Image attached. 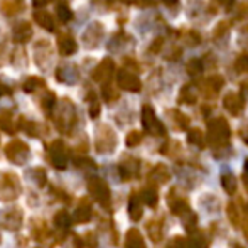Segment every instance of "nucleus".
I'll return each mask as SVG.
<instances>
[{
  "mask_svg": "<svg viewBox=\"0 0 248 248\" xmlns=\"http://www.w3.org/2000/svg\"><path fill=\"white\" fill-rule=\"evenodd\" d=\"M56 113H54V124L56 128L62 134H68L71 132V128L76 124V108L73 105L71 100L62 98L58 103V107H54Z\"/></svg>",
  "mask_w": 248,
  "mask_h": 248,
  "instance_id": "1",
  "label": "nucleus"
},
{
  "mask_svg": "<svg viewBox=\"0 0 248 248\" xmlns=\"http://www.w3.org/2000/svg\"><path fill=\"white\" fill-rule=\"evenodd\" d=\"M230 137H232V130H230V125L225 118L216 117V118H213V120H209L208 142L211 147H215V149L225 147L230 142Z\"/></svg>",
  "mask_w": 248,
  "mask_h": 248,
  "instance_id": "2",
  "label": "nucleus"
},
{
  "mask_svg": "<svg viewBox=\"0 0 248 248\" xmlns=\"http://www.w3.org/2000/svg\"><path fill=\"white\" fill-rule=\"evenodd\" d=\"M118 139L115 130L107 124H101L95 130V149L98 154H110L117 149Z\"/></svg>",
  "mask_w": 248,
  "mask_h": 248,
  "instance_id": "3",
  "label": "nucleus"
},
{
  "mask_svg": "<svg viewBox=\"0 0 248 248\" xmlns=\"http://www.w3.org/2000/svg\"><path fill=\"white\" fill-rule=\"evenodd\" d=\"M88 191H90V194L96 199V202H98L100 206H103V208H107V209L110 208L111 193H110L108 184L105 183L103 179H100V177H90L88 179Z\"/></svg>",
  "mask_w": 248,
  "mask_h": 248,
  "instance_id": "4",
  "label": "nucleus"
},
{
  "mask_svg": "<svg viewBox=\"0 0 248 248\" xmlns=\"http://www.w3.org/2000/svg\"><path fill=\"white\" fill-rule=\"evenodd\" d=\"M22 187H20L19 177L16 174H0V199L3 201H10L16 199L20 194Z\"/></svg>",
  "mask_w": 248,
  "mask_h": 248,
  "instance_id": "5",
  "label": "nucleus"
},
{
  "mask_svg": "<svg viewBox=\"0 0 248 248\" xmlns=\"http://www.w3.org/2000/svg\"><path fill=\"white\" fill-rule=\"evenodd\" d=\"M142 125H144V130L147 134L154 135H166V127L160 124V120L155 117V111L150 105H144L142 107Z\"/></svg>",
  "mask_w": 248,
  "mask_h": 248,
  "instance_id": "6",
  "label": "nucleus"
},
{
  "mask_svg": "<svg viewBox=\"0 0 248 248\" xmlns=\"http://www.w3.org/2000/svg\"><path fill=\"white\" fill-rule=\"evenodd\" d=\"M5 155L10 162L17 164V166H24L29 159V147L22 140H12L5 145Z\"/></svg>",
  "mask_w": 248,
  "mask_h": 248,
  "instance_id": "7",
  "label": "nucleus"
},
{
  "mask_svg": "<svg viewBox=\"0 0 248 248\" xmlns=\"http://www.w3.org/2000/svg\"><path fill=\"white\" fill-rule=\"evenodd\" d=\"M47 155H49L51 164L59 170H64L68 167V150L62 140L51 142L49 149H47Z\"/></svg>",
  "mask_w": 248,
  "mask_h": 248,
  "instance_id": "8",
  "label": "nucleus"
},
{
  "mask_svg": "<svg viewBox=\"0 0 248 248\" xmlns=\"http://www.w3.org/2000/svg\"><path fill=\"white\" fill-rule=\"evenodd\" d=\"M103 24L101 22H92L88 27L85 29V32H83V44H85V47H88V49H95V47H98V44L101 43V39H103Z\"/></svg>",
  "mask_w": 248,
  "mask_h": 248,
  "instance_id": "9",
  "label": "nucleus"
},
{
  "mask_svg": "<svg viewBox=\"0 0 248 248\" xmlns=\"http://www.w3.org/2000/svg\"><path fill=\"white\" fill-rule=\"evenodd\" d=\"M117 83L122 90L132 92V93L140 92V88H142V83H140V79H139V76L135 75V73L128 71V69H120V71H118Z\"/></svg>",
  "mask_w": 248,
  "mask_h": 248,
  "instance_id": "10",
  "label": "nucleus"
},
{
  "mask_svg": "<svg viewBox=\"0 0 248 248\" xmlns=\"http://www.w3.org/2000/svg\"><path fill=\"white\" fill-rule=\"evenodd\" d=\"M0 223L5 230L10 232H16L22 226V211L19 208H9L3 209L2 215H0Z\"/></svg>",
  "mask_w": 248,
  "mask_h": 248,
  "instance_id": "11",
  "label": "nucleus"
},
{
  "mask_svg": "<svg viewBox=\"0 0 248 248\" xmlns=\"http://www.w3.org/2000/svg\"><path fill=\"white\" fill-rule=\"evenodd\" d=\"M113 73H115V62L111 61L110 58H105L103 61L93 69L92 78H93V81H96V83H105V81H110Z\"/></svg>",
  "mask_w": 248,
  "mask_h": 248,
  "instance_id": "12",
  "label": "nucleus"
},
{
  "mask_svg": "<svg viewBox=\"0 0 248 248\" xmlns=\"http://www.w3.org/2000/svg\"><path fill=\"white\" fill-rule=\"evenodd\" d=\"M167 204H169L172 215H176V216H184L187 211H191L186 199L183 196H177L176 187H172V189L169 191V194H167Z\"/></svg>",
  "mask_w": 248,
  "mask_h": 248,
  "instance_id": "13",
  "label": "nucleus"
},
{
  "mask_svg": "<svg viewBox=\"0 0 248 248\" xmlns=\"http://www.w3.org/2000/svg\"><path fill=\"white\" fill-rule=\"evenodd\" d=\"M139 167H140V162L137 159H134V157L127 155L118 164V172H120V177L124 181H130L139 176Z\"/></svg>",
  "mask_w": 248,
  "mask_h": 248,
  "instance_id": "14",
  "label": "nucleus"
},
{
  "mask_svg": "<svg viewBox=\"0 0 248 248\" xmlns=\"http://www.w3.org/2000/svg\"><path fill=\"white\" fill-rule=\"evenodd\" d=\"M223 107H225V110H228L232 115L238 117V115L243 111V108H245V101H243V98L238 95V93L230 92V93H226L225 98H223Z\"/></svg>",
  "mask_w": 248,
  "mask_h": 248,
  "instance_id": "15",
  "label": "nucleus"
},
{
  "mask_svg": "<svg viewBox=\"0 0 248 248\" xmlns=\"http://www.w3.org/2000/svg\"><path fill=\"white\" fill-rule=\"evenodd\" d=\"M37 44H39V47L43 49V52L34 46V59H36V62H37L39 68H47L52 61V49H51V46H49L47 41H39Z\"/></svg>",
  "mask_w": 248,
  "mask_h": 248,
  "instance_id": "16",
  "label": "nucleus"
},
{
  "mask_svg": "<svg viewBox=\"0 0 248 248\" xmlns=\"http://www.w3.org/2000/svg\"><path fill=\"white\" fill-rule=\"evenodd\" d=\"M56 78L59 79L61 83H64V85H75L76 81H78V71H76V66H59L58 69H56Z\"/></svg>",
  "mask_w": 248,
  "mask_h": 248,
  "instance_id": "17",
  "label": "nucleus"
},
{
  "mask_svg": "<svg viewBox=\"0 0 248 248\" xmlns=\"http://www.w3.org/2000/svg\"><path fill=\"white\" fill-rule=\"evenodd\" d=\"M58 49L62 56H71L78 51V44H76L75 37L71 34H59L58 36Z\"/></svg>",
  "mask_w": 248,
  "mask_h": 248,
  "instance_id": "18",
  "label": "nucleus"
},
{
  "mask_svg": "<svg viewBox=\"0 0 248 248\" xmlns=\"http://www.w3.org/2000/svg\"><path fill=\"white\" fill-rule=\"evenodd\" d=\"M169 179H170V170L164 164H157L149 174L150 184H166L169 183Z\"/></svg>",
  "mask_w": 248,
  "mask_h": 248,
  "instance_id": "19",
  "label": "nucleus"
},
{
  "mask_svg": "<svg viewBox=\"0 0 248 248\" xmlns=\"http://www.w3.org/2000/svg\"><path fill=\"white\" fill-rule=\"evenodd\" d=\"M93 216V209H92V202L88 199H81L78 204V208L75 209V215H73V219L76 223H88Z\"/></svg>",
  "mask_w": 248,
  "mask_h": 248,
  "instance_id": "20",
  "label": "nucleus"
},
{
  "mask_svg": "<svg viewBox=\"0 0 248 248\" xmlns=\"http://www.w3.org/2000/svg\"><path fill=\"white\" fill-rule=\"evenodd\" d=\"M223 83H225V79H223L219 75H213V76H209V78L206 79L204 86H202V90H204L206 98H215V95H218L219 90L223 88Z\"/></svg>",
  "mask_w": 248,
  "mask_h": 248,
  "instance_id": "21",
  "label": "nucleus"
},
{
  "mask_svg": "<svg viewBox=\"0 0 248 248\" xmlns=\"http://www.w3.org/2000/svg\"><path fill=\"white\" fill-rule=\"evenodd\" d=\"M14 41L19 44H26L29 43V39L32 37V27H31L29 22H19L16 27H14Z\"/></svg>",
  "mask_w": 248,
  "mask_h": 248,
  "instance_id": "22",
  "label": "nucleus"
},
{
  "mask_svg": "<svg viewBox=\"0 0 248 248\" xmlns=\"http://www.w3.org/2000/svg\"><path fill=\"white\" fill-rule=\"evenodd\" d=\"M144 215V208H142V199L137 193H132L130 201H128V216L132 221H139Z\"/></svg>",
  "mask_w": 248,
  "mask_h": 248,
  "instance_id": "23",
  "label": "nucleus"
},
{
  "mask_svg": "<svg viewBox=\"0 0 248 248\" xmlns=\"http://www.w3.org/2000/svg\"><path fill=\"white\" fill-rule=\"evenodd\" d=\"M125 247L127 248H147L142 233L137 228H130L125 235Z\"/></svg>",
  "mask_w": 248,
  "mask_h": 248,
  "instance_id": "24",
  "label": "nucleus"
},
{
  "mask_svg": "<svg viewBox=\"0 0 248 248\" xmlns=\"http://www.w3.org/2000/svg\"><path fill=\"white\" fill-rule=\"evenodd\" d=\"M0 128H2L5 134H16L17 132V125L14 120V115L10 110H0Z\"/></svg>",
  "mask_w": 248,
  "mask_h": 248,
  "instance_id": "25",
  "label": "nucleus"
},
{
  "mask_svg": "<svg viewBox=\"0 0 248 248\" xmlns=\"http://www.w3.org/2000/svg\"><path fill=\"white\" fill-rule=\"evenodd\" d=\"M147 233L154 243L160 242L164 238V226H162V219H150L147 223Z\"/></svg>",
  "mask_w": 248,
  "mask_h": 248,
  "instance_id": "26",
  "label": "nucleus"
},
{
  "mask_svg": "<svg viewBox=\"0 0 248 248\" xmlns=\"http://www.w3.org/2000/svg\"><path fill=\"white\" fill-rule=\"evenodd\" d=\"M34 20H36L43 29H46L47 32H54V19H52V16L49 12H46V10H37V12L34 14Z\"/></svg>",
  "mask_w": 248,
  "mask_h": 248,
  "instance_id": "27",
  "label": "nucleus"
},
{
  "mask_svg": "<svg viewBox=\"0 0 248 248\" xmlns=\"http://www.w3.org/2000/svg\"><path fill=\"white\" fill-rule=\"evenodd\" d=\"M139 196H140L142 202H145V204L150 206V208H155V206L159 204V193H157V189L154 186L144 187Z\"/></svg>",
  "mask_w": 248,
  "mask_h": 248,
  "instance_id": "28",
  "label": "nucleus"
},
{
  "mask_svg": "<svg viewBox=\"0 0 248 248\" xmlns=\"http://www.w3.org/2000/svg\"><path fill=\"white\" fill-rule=\"evenodd\" d=\"M22 9H24L22 0H2V2H0V10L9 17L19 14Z\"/></svg>",
  "mask_w": 248,
  "mask_h": 248,
  "instance_id": "29",
  "label": "nucleus"
},
{
  "mask_svg": "<svg viewBox=\"0 0 248 248\" xmlns=\"http://www.w3.org/2000/svg\"><path fill=\"white\" fill-rule=\"evenodd\" d=\"M221 186H223V189H225V193L233 196V194L236 193V189H238V181H236V177L233 176L232 172L226 170V172L221 174Z\"/></svg>",
  "mask_w": 248,
  "mask_h": 248,
  "instance_id": "30",
  "label": "nucleus"
},
{
  "mask_svg": "<svg viewBox=\"0 0 248 248\" xmlns=\"http://www.w3.org/2000/svg\"><path fill=\"white\" fill-rule=\"evenodd\" d=\"M198 100V92L193 85H186L181 88V93H179V103H184V105H194Z\"/></svg>",
  "mask_w": 248,
  "mask_h": 248,
  "instance_id": "31",
  "label": "nucleus"
},
{
  "mask_svg": "<svg viewBox=\"0 0 248 248\" xmlns=\"http://www.w3.org/2000/svg\"><path fill=\"white\" fill-rule=\"evenodd\" d=\"M44 85H46V81H44L43 78H39V76H31V78H27L26 81H24L22 88L26 93H36L37 90L44 88Z\"/></svg>",
  "mask_w": 248,
  "mask_h": 248,
  "instance_id": "32",
  "label": "nucleus"
},
{
  "mask_svg": "<svg viewBox=\"0 0 248 248\" xmlns=\"http://www.w3.org/2000/svg\"><path fill=\"white\" fill-rule=\"evenodd\" d=\"M27 179L32 181L36 186L43 187L44 184H46L47 177H46V172H44V169H41V167H34V169L27 170Z\"/></svg>",
  "mask_w": 248,
  "mask_h": 248,
  "instance_id": "33",
  "label": "nucleus"
},
{
  "mask_svg": "<svg viewBox=\"0 0 248 248\" xmlns=\"http://www.w3.org/2000/svg\"><path fill=\"white\" fill-rule=\"evenodd\" d=\"M101 95H103V100L107 101V103H113V101L118 100V92L117 88H115L113 85H111L110 81H105L103 83V90H101Z\"/></svg>",
  "mask_w": 248,
  "mask_h": 248,
  "instance_id": "34",
  "label": "nucleus"
},
{
  "mask_svg": "<svg viewBox=\"0 0 248 248\" xmlns=\"http://www.w3.org/2000/svg\"><path fill=\"white\" fill-rule=\"evenodd\" d=\"M183 218V225L184 228H186L187 233H194L198 230V215L193 211H187L184 216H181Z\"/></svg>",
  "mask_w": 248,
  "mask_h": 248,
  "instance_id": "35",
  "label": "nucleus"
},
{
  "mask_svg": "<svg viewBox=\"0 0 248 248\" xmlns=\"http://www.w3.org/2000/svg\"><path fill=\"white\" fill-rule=\"evenodd\" d=\"M170 115H172V120H174V124H176L177 130H186V128L189 127V117H187V115H184L183 111L172 110V111H170Z\"/></svg>",
  "mask_w": 248,
  "mask_h": 248,
  "instance_id": "36",
  "label": "nucleus"
},
{
  "mask_svg": "<svg viewBox=\"0 0 248 248\" xmlns=\"http://www.w3.org/2000/svg\"><path fill=\"white\" fill-rule=\"evenodd\" d=\"M36 223L37 225H32V236L37 242H43V240H46L47 236H49V230L46 228V223L44 221L36 219Z\"/></svg>",
  "mask_w": 248,
  "mask_h": 248,
  "instance_id": "37",
  "label": "nucleus"
},
{
  "mask_svg": "<svg viewBox=\"0 0 248 248\" xmlns=\"http://www.w3.org/2000/svg\"><path fill=\"white\" fill-rule=\"evenodd\" d=\"M187 142L191 145H196V147H204V135L199 128H191L187 132Z\"/></svg>",
  "mask_w": 248,
  "mask_h": 248,
  "instance_id": "38",
  "label": "nucleus"
},
{
  "mask_svg": "<svg viewBox=\"0 0 248 248\" xmlns=\"http://www.w3.org/2000/svg\"><path fill=\"white\" fill-rule=\"evenodd\" d=\"M41 107H43V110L46 111V115H51V111L54 110L56 107V95L51 92L44 93L43 98H41Z\"/></svg>",
  "mask_w": 248,
  "mask_h": 248,
  "instance_id": "39",
  "label": "nucleus"
},
{
  "mask_svg": "<svg viewBox=\"0 0 248 248\" xmlns=\"http://www.w3.org/2000/svg\"><path fill=\"white\" fill-rule=\"evenodd\" d=\"M52 221H54V225L58 228H69L71 226V216H69L68 211H58Z\"/></svg>",
  "mask_w": 248,
  "mask_h": 248,
  "instance_id": "40",
  "label": "nucleus"
},
{
  "mask_svg": "<svg viewBox=\"0 0 248 248\" xmlns=\"http://www.w3.org/2000/svg\"><path fill=\"white\" fill-rule=\"evenodd\" d=\"M56 16H58V19L61 20L62 24H66L73 19V10L69 9L66 3H59L58 9H56Z\"/></svg>",
  "mask_w": 248,
  "mask_h": 248,
  "instance_id": "41",
  "label": "nucleus"
},
{
  "mask_svg": "<svg viewBox=\"0 0 248 248\" xmlns=\"http://www.w3.org/2000/svg\"><path fill=\"white\" fill-rule=\"evenodd\" d=\"M226 213H228L230 221L233 223V226H235V228L242 226V219H240V213H238V208L235 206V202H230V204L226 206Z\"/></svg>",
  "mask_w": 248,
  "mask_h": 248,
  "instance_id": "42",
  "label": "nucleus"
},
{
  "mask_svg": "<svg viewBox=\"0 0 248 248\" xmlns=\"http://www.w3.org/2000/svg\"><path fill=\"white\" fill-rule=\"evenodd\" d=\"M186 248H208V240L202 235L193 236V238L186 240Z\"/></svg>",
  "mask_w": 248,
  "mask_h": 248,
  "instance_id": "43",
  "label": "nucleus"
},
{
  "mask_svg": "<svg viewBox=\"0 0 248 248\" xmlns=\"http://www.w3.org/2000/svg\"><path fill=\"white\" fill-rule=\"evenodd\" d=\"M140 142H142V134L137 130H132L130 134L127 135V139H125V144H127L128 147H137Z\"/></svg>",
  "mask_w": 248,
  "mask_h": 248,
  "instance_id": "44",
  "label": "nucleus"
},
{
  "mask_svg": "<svg viewBox=\"0 0 248 248\" xmlns=\"http://www.w3.org/2000/svg\"><path fill=\"white\" fill-rule=\"evenodd\" d=\"M88 103H90V117L96 118L100 115V103H98V100L95 98V95H93V93H90Z\"/></svg>",
  "mask_w": 248,
  "mask_h": 248,
  "instance_id": "45",
  "label": "nucleus"
},
{
  "mask_svg": "<svg viewBox=\"0 0 248 248\" xmlns=\"http://www.w3.org/2000/svg\"><path fill=\"white\" fill-rule=\"evenodd\" d=\"M201 71H202V61L201 59H191V61L187 62V73H189L191 76H196Z\"/></svg>",
  "mask_w": 248,
  "mask_h": 248,
  "instance_id": "46",
  "label": "nucleus"
},
{
  "mask_svg": "<svg viewBox=\"0 0 248 248\" xmlns=\"http://www.w3.org/2000/svg\"><path fill=\"white\" fill-rule=\"evenodd\" d=\"M75 164L79 169H95V162L88 157H75Z\"/></svg>",
  "mask_w": 248,
  "mask_h": 248,
  "instance_id": "47",
  "label": "nucleus"
},
{
  "mask_svg": "<svg viewBox=\"0 0 248 248\" xmlns=\"http://www.w3.org/2000/svg\"><path fill=\"white\" fill-rule=\"evenodd\" d=\"M235 69L238 73H248V54H242L236 58Z\"/></svg>",
  "mask_w": 248,
  "mask_h": 248,
  "instance_id": "48",
  "label": "nucleus"
},
{
  "mask_svg": "<svg viewBox=\"0 0 248 248\" xmlns=\"http://www.w3.org/2000/svg\"><path fill=\"white\" fill-rule=\"evenodd\" d=\"M24 130L31 137H39V125L36 122H24Z\"/></svg>",
  "mask_w": 248,
  "mask_h": 248,
  "instance_id": "49",
  "label": "nucleus"
},
{
  "mask_svg": "<svg viewBox=\"0 0 248 248\" xmlns=\"http://www.w3.org/2000/svg\"><path fill=\"white\" fill-rule=\"evenodd\" d=\"M88 247V248H96V238L93 233H86V238H83V247Z\"/></svg>",
  "mask_w": 248,
  "mask_h": 248,
  "instance_id": "50",
  "label": "nucleus"
},
{
  "mask_svg": "<svg viewBox=\"0 0 248 248\" xmlns=\"http://www.w3.org/2000/svg\"><path fill=\"white\" fill-rule=\"evenodd\" d=\"M242 181L245 184L247 191H248V159L245 160V166H243V176H242Z\"/></svg>",
  "mask_w": 248,
  "mask_h": 248,
  "instance_id": "51",
  "label": "nucleus"
},
{
  "mask_svg": "<svg viewBox=\"0 0 248 248\" xmlns=\"http://www.w3.org/2000/svg\"><path fill=\"white\" fill-rule=\"evenodd\" d=\"M160 47H162V39H155L154 41V46H152V52L159 51Z\"/></svg>",
  "mask_w": 248,
  "mask_h": 248,
  "instance_id": "52",
  "label": "nucleus"
},
{
  "mask_svg": "<svg viewBox=\"0 0 248 248\" xmlns=\"http://www.w3.org/2000/svg\"><path fill=\"white\" fill-rule=\"evenodd\" d=\"M32 2L36 7H44V5H47V3H51L52 0H32Z\"/></svg>",
  "mask_w": 248,
  "mask_h": 248,
  "instance_id": "53",
  "label": "nucleus"
},
{
  "mask_svg": "<svg viewBox=\"0 0 248 248\" xmlns=\"http://www.w3.org/2000/svg\"><path fill=\"white\" fill-rule=\"evenodd\" d=\"M243 233H245V238L248 240V223H243Z\"/></svg>",
  "mask_w": 248,
  "mask_h": 248,
  "instance_id": "54",
  "label": "nucleus"
},
{
  "mask_svg": "<svg viewBox=\"0 0 248 248\" xmlns=\"http://www.w3.org/2000/svg\"><path fill=\"white\" fill-rule=\"evenodd\" d=\"M242 16H243V17H248V5H245V7L242 9Z\"/></svg>",
  "mask_w": 248,
  "mask_h": 248,
  "instance_id": "55",
  "label": "nucleus"
},
{
  "mask_svg": "<svg viewBox=\"0 0 248 248\" xmlns=\"http://www.w3.org/2000/svg\"><path fill=\"white\" fill-rule=\"evenodd\" d=\"M164 3H167V5H170V3H176L177 0H162Z\"/></svg>",
  "mask_w": 248,
  "mask_h": 248,
  "instance_id": "56",
  "label": "nucleus"
},
{
  "mask_svg": "<svg viewBox=\"0 0 248 248\" xmlns=\"http://www.w3.org/2000/svg\"><path fill=\"white\" fill-rule=\"evenodd\" d=\"M233 248H245V247L240 245V243H233Z\"/></svg>",
  "mask_w": 248,
  "mask_h": 248,
  "instance_id": "57",
  "label": "nucleus"
},
{
  "mask_svg": "<svg viewBox=\"0 0 248 248\" xmlns=\"http://www.w3.org/2000/svg\"><path fill=\"white\" fill-rule=\"evenodd\" d=\"M2 95H3V86L0 85V96H2Z\"/></svg>",
  "mask_w": 248,
  "mask_h": 248,
  "instance_id": "58",
  "label": "nucleus"
},
{
  "mask_svg": "<svg viewBox=\"0 0 248 248\" xmlns=\"http://www.w3.org/2000/svg\"><path fill=\"white\" fill-rule=\"evenodd\" d=\"M124 2H127V3H134L135 0H124Z\"/></svg>",
  "mask_w": 248,
  "mask_h": 248,
  "instance_id": "59",
  "label": "nucleus"
},
{
  "mask_svg": "<svg viewBox=\"0 0 248 248\" xmlns=\"http://www.w3.org/2000/svg\"><path fill=\"white\" fill-rule=\"evenodd\" d=\"M247 213H248V204H247Z\"/></svg>",
  "mask_w": 248,
  "mask_h": 248,
  "instance_id": "60",
  "label": "nucleus"
}]
</instances>
